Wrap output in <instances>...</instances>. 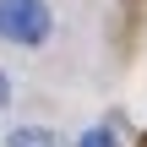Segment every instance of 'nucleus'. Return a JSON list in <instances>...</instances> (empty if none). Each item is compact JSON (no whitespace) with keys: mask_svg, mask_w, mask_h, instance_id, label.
<instances>
[{"mask_svg":"<svg viewBox=\"0 0 147 147\" xmlns=\"http://www.w3.org/2000/svg\"><path fill=\"white\" fill-rule=\"evenodd\" d=\"M5 104H11V76L0 71V109H5Z\"/></svg>","mask_w":147,"mask_h":147,"instance_id":"4","label":"nucleus"},{"mask_svg":"<svg viewBox=\"0 0 147 147\" xmlns=\"http://www.w3.org/2000/svg\"><path fill=\"white\" fill-rule=\"evenodd\" d=\"M71 147H120V125H115V120H104V125H87V131H82Z\"/></svg>","mask_w":147,"mask_h":147,"instance_id":"3","label":"nucleus"},{"mask_svg":"<svg viewBox=\"0 0 147 147\" xmlns=\"http://www.w3.org/2000/svg\"><path fill=\"white\" fill-rule=\"evenodd\" d=\"M55 38L49 0H0V44L11 49H44Z\"/></svg>","mask_w":147,"mask_h":147,"instance_id":"1","label":"nucleus"},{"mask_svg":"<svg viewBox=\"0 0 147 147\" xmlns=\"http://www.w3.org/2000/svg\"><path fill=\"white\" fill-rule=\"evenodd\" d=\"M5 147H65V142H60L55 125H16V131L5 136Z\"/></svg>","mask_w":147,"mask_h":147,"instance_id":"2","label":"nucleus"}]
</instances>
